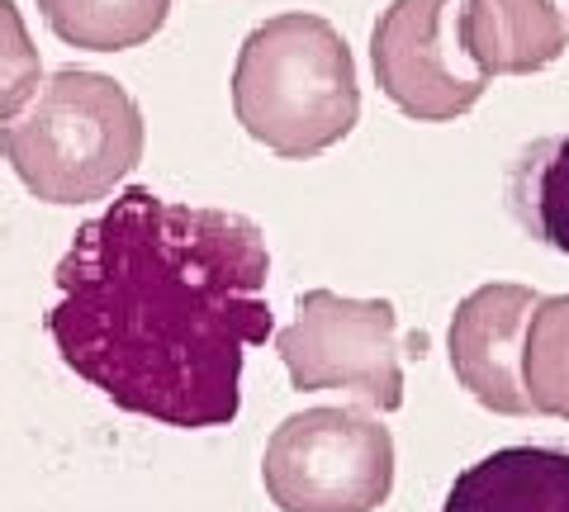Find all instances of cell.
<instances>
[{
    "label": "cell",
    "mask_w": 569,
    "mask_h": 512,
    "mask_svg": "<svg viewBox=\"0 0 569 512\" xmlns=\"http://www.w3.org/2000/svg\"><path fill=\"white\" fill-rule=\"evenodd\" d=\"M266 280L257 219L133 185L71 233L43 328L114 409L176 432L228 428L247 351L271 338Z\"/></svg>",
    "instance_id": "obj_1"
},
{
    "label": "cell",
    "mask_w": 569,
    "mask_h": 512,
    "mask_svg": "<svg viewBox=\"0 0 569 512\" xmlns=\"http://www.w3.org/2000/svg\"><path fill=\"white\" fill-rule=\"evenodd\" d=\"M233 114L284 162L337 148L361 123V86L347 39L323 14L290 10L257 24L238 48Z\"/></svg>",
    "instance_id": "obj_2"
},
{
    "label": "cell",
    "mask_w": 569,
    "mask_h": 512,
    "mask_svg": "<svg viewBox=\"0 0 569 512\" xmlns=\"http://www.w3.org/2000/svg\"><path fill=\"white\" fill-rule=\"evenodd\" d=\"M0 157L43 204H91L138 167L142 110L114 77L62 67L0 123Z\"/></svg>",
    "instance_id": "obj_3"
},
{
    "label": "cell",
    "mask_w": 569,
    "mask_h": 512,
    "mask_svg": "<svg viewBox=\"0 0 569 512\" xmlns=\"http://www.w3.org/2000/svg\"><path fill=\"white\" fill-rule=\"evenodd\" d=\"M261 480L280 512H380L395 493V436L361 409L295 413L266 441Z\"/></svg>",
    "instance_id": "obj_4"
},
{
    "label": "cell",
    "mask_w": 569,
    "mask_h": 512,
    "mask_svg": "<svg viewBox=\"0 0 569 512\" xmlns=\"http://www.w3.org/2000/svg\"><path fill=\"white\" fill-rule=\"evenodd\" d=\"M276 351L299 394L342 390L376 413L403 409L399 313L389 299H342L332 290H305L295 323L276 338Z\"/></svg>",
    "instance_id": "obj_5"
},
{
    "label": "cell",
    "mask_w": 569,
    "mask_h": 512,
    "mask_svg": "<svg viewBox=\"0 0 569 512\" xmlns=\"http://www.w3.org/2000/svg\"><path fill=\"white\" fill-rule=\"evenodd\" d=\"M466 0H389L370 33V67L389 104L408 119L451 123L489 91L470 48L460 43Z\"/></svg>",
    "instance_id": "obj_6"
},
{
    "label": "cell",
    "mask_w": 569,
    "mask_h": 512,
    "mask_svg": "<svg viewBox=\"0 0 569 512\" xmlns=\"http://www.w3.org/2000/svg\"><path fill=\"white\" fill-rule=\"evenodd\" d=\"M537 290L512 285V280H489L470 290L451 313L447 351L460 390L475 394L489 413L527 418L537 413L527 399L522 380V351H527V323L537 309Z\"/></svg>",
    "instance_id": "obj_7"
},
{
    "label": "cell",
    "mask_w": 569,
    "mask_h": 512,
    "mask_svg": "<svg viewBox=\"0 0 569 512\" xmlns=\"http://www.w3.org/2000/svg\"><path fill=\"white\" fill-rule=\"evenodd\" d=\"M460 43L485 77H531L560 62L569 48V20L556 0H466Z\"/></svg>",
    "instance_id": "obj_8"
},
{
    "label": "cell",
    "mask_w": 569,
    "mask_h": 512,
    "mask_svg": "<svg viewBox=\"0 0 569 512\" xmlns=\"http://www.w3.org/2000/svg\"><path fill=\"white\" fill-rule=\"evenodd\" d=\"M441 512H569V446H503L460 470Z\"/></svg>",
    "instance_id": "obj_9"
},
{
    "label": "cell",
    "mask_w": 569,
    "mask_h": 512,
    "mask_svg": "<svg viewBox=\"0 0 569 512\" xmlns=\"http://www.w3.org/2000/svg\"><path fill=\"white\" fill-rule=\"evenodd\" d=\"M503 204L531 242L569 257V133L531 138L508 162Z\"/></svg>",
    "instance_id": "obj_10"
},
{
    "label": "cell",
    "mask_w": 569,
    "mask_h": 512,
    "mask_svg": "<svg viewBox=\"0 0 569 512\" xmlns=\"http://www.w3.org/2000/svg\"><path fill=\"white\" fill-rule=\"evenodd\" d=\"M176 0H39L48 29L67 48L123 52L162 33Z\"/></svg>",
    "instance_id": "obj_11"
},
{
    "label": "cell",
    "mask_w": 569,
    "mask_h": 512,
    "mask_svg": "<svg viewBox=\"0 0 569 512\" xmlns=\"http://www.w3.org/2000/svg\"><path fill=\"white\" fill-rule=\"evenodd\" d=\"M522 380L531 409L569 422V294L537 299V309H531Z\"/></svg>",
    "instance_id": "obj_12"
},
{
    "label": "cell",
    "mask_w": 569,
    "mask_h": 512,
    "mask_svg": "<svg viewBox=\"0 0 569 512\" xmlns=\"http://www.w3.org/2000/svg\"><path fill=\"white\" fill-rule=\"evenodd\" d=\"M39 48L29 43V33L20 24V10L10 0H0V123L10 114H20L39 91Z\"/></svg>",
    "instance_id": "obj_13"
}]
</instances>
